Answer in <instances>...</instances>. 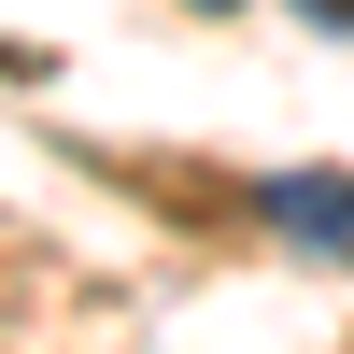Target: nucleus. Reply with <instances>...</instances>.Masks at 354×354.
Here are the masks:
<instances>
[{
	"instance_id": "f257e3e1",
	"label": "nucleus",
	"mask_w": 354,
	"mask_h": 354,
	"mask_svg": "<svg viewBox=\"0 0 354 354\" xmlns=\"http://www.w3.org/2000/svg\"><path fill=\"white\" fill-rule=\"evenodd\" d=\"M255 213H270V241L354 270V170H270V185H255Z\"/></svg>"
},
{
	"instance_id": "7ed1b4c3",
	"label": "nucleus",
	"mask_w": 354,
	"mask_h": 354,
	"mask_svg": "<svg viewBox=\"0 0 354 354\" xmlns=\"http://www.w3.org/2000/svg\"><path fill=\"white\" fill-rule=\"evenodd\" d=\"M198 15H227V0H198Z\"/></svg>"
},
{
	"instance_id": "f03ea898",
	"label": "nucleus",
	"mask_w": 354,
	"mask_h": 354,
	"mask_svg": "<svg viewBox=\"0 0 354 354\" xmlns=\"http://www.w3.org/2000/svg\"><path fill=\"white\" fill-rule=\"evenodd\" d=\"M298 15H312V28H340V15H354V0H298Z\"/></svg>"
}]
</instances>
